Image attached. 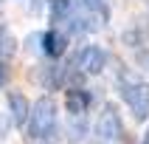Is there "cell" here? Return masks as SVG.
<instances>
[{"mask_svg": "<svg viewBox=\"0 0 149 144\" xmlns=\"http://www.w3.org/2000/svg\"><path fill=\"white\" fill-rule=\"evenodd\" d=\"M28 136L31 138H48L56 130V107L51 99H40L28 110Z\"/></svg>", "mask_w": 149, "mask_h": 144, "instance_id": "obj_1", "label": "cell"}, {"mask_svg": "<svg viewBox=\"0 0 149 144\" xmlns=\"http://www.w3.org/2000/svg\"><path fill=\"white\" fill-rule=\"evenodd\" d=\"M121 93H124L127 105L132 107V116L138 122L149 116V85L146 82H132V85H121Z\"/></svg>", "mask_w": 149, "mask_h": 144, "instance_id": "obj_2", "label": "cell"}, {"mask_svg": "<svg viewBox=\"0 0 149 144\" xmlns=\"http://www.w3.org/2000/svg\"><path fill=\"white\" fill-rule=\"evenodd\" d=\"M76 65L82 68L84 74H101L104 65H107V54L96 45H87V48L79 51V57H76Z\"/></svg>", "mask_w": 149, "mask_h": 144, "instance_id": "obj_3", "label": "cell"}, {"mask_svg": "<svg viewBox=\"0 0 149 144\" xmlns=\"http://www.w3.org/2000/svg\"><path fill=\"white\" fill-rule=\"evenodd\" d=\"M118 116H116V110L113 107H107L104 113H101V119H99V136L104 138V141H113V138H118Z\"/></svg>", "mask_w": 149, "mask_h": 144, "instance_id": "obj_4", "label": "cell"}, {"mask_svg": "<svg viewBox=\"0 0 149 144\" xmlns=\"http://www.w3.org/2000/svg\"><path fill=\"white\" fill-rule=\"evenodd\" d=\"M42 45H45V54L48 57H62L65 54V48H68V37L65 34H56V31H51V34H45L42 37Z\"/></svg>", "mask_w": 149, "mask_h": 144, "instance_id": "obj_5", "label": "cell"}, {"mask_svg": "<svg viewBox=\"0 0 149 144\" xmlns=\"http://www.w3.org/2000/svg\"><path fill=\"white\" fill-rule=\"evenodd\" d=\"M8 105H11L14 124H25V119H28V99H25L23 93H11L8 96Z\"/></svg>", "mask_w": 149, "mask_h": 144, "instance_id": "obj_6", "label": "cell"}, {"mask_svg": "<svg viewBox=\"0 0 149 144\" xmlns=\"http://www.w3.org/2000/svg\"><path fill=\"white\" fill-rule=\"evenodd\" d=\"M65 102H68V110H70V113H82V110L90 105V96L84 91H68Z\"/></svg>", "mask_w": 149, "mask_h": 144, "instance_id": "obj_7", "label": "cell"}, {"mask_svg": "<svg viewBox=\"0 0 149 144\" xmlns=\"http://www.w3.org/2000/svg\"><path fill=\"white\" fill-rule=\"evenodd\" d=\"M14 48H17L14 37L8 34V28H6V25H0V59H8L11 54H14Z\"/></svg>", "mask_w": 149, "mask_h": 144, "instance_id": "obj_8", "label": "cell"}, {"mask_svg": "<svg viewBox=\"0 0 149 144\" xmlns=\"http://www.w3.org/2000/svg\"><path fill=\"white\" fill-rule=\"evenodd\" d=\"M73 6H76V0H54L51 3L54 20H68V17L73 14Z\"/></svg>", "mask_w": 149, "mask_h": 144, "instance_id": "obj_9", "label": "cell"}, {"mask_svg": "<svg viewBox=\"0 0 149 144\" xmlns=\"http://www.w3.org/2000/svg\"><path fill=\"white\" fill-rule=\"evenodd\" d=\"M84 8H87V11H96V14H101V17H104V11H107L104 0H84Z\"/></svg>", "mask_w": 149, "mask_h": 144, "instance_id": "obj_10", "label": "cell"}, {"mask_svg": "<svg viewBox=\"0 0 149 144\" xmlns=\"http://www.w3.org/2000/svg\"><path fill=\"white\" fill-rule=\"evenodd\" d=\"M3 82H6V68L0 65V85H3Z\"/></svg>", "mask_w": 149, "mask_h": 144, "instance_id": "obj_11", "label": "cell"}, {"mask_svg": "<svg viewBox=\"0 0 149 144\" xmlns=\"http://www.w3.org/2000/svg\"><path fill=\"white\" fill-rule=\"evenodd\" d=\"M143 144H149V136H146V141H143Z\"/></svg>", "mask_w": 149, "mask_h": 144, "instance_id": "obj_12", "label": "cell"}]
</instances>
